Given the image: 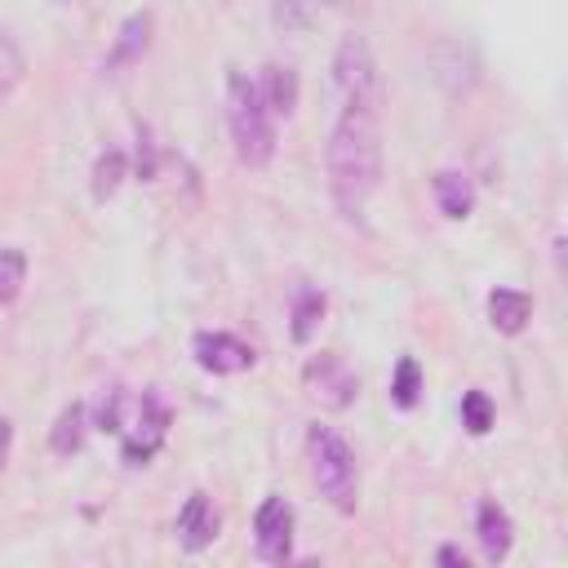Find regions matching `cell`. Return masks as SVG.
Returning a JSON list of instances; mask_svg holds the SVG:
<instances>
[{
	"label": "cell",
	"instance_id": "19",
	"mask_svg": "<svg viewBox=\"0 0 568 568\" xmlns=\"http://www.w3.org/2000/svg\"><path fill=\"white\" fill-rule=\"evenodd\" d=\"M27 284V253L22 248H0V306H9Z\"/></svg>",
	"mask_w": 568,
	"mask_h": 568
},
{
	"label": "cell",
	"instance_id": "9",
	"mask_svg": "<svg viewBox=\"0 0 568 568\" xmlns=\"http://www.w3.org/2000/svg\"><path fill=\"white\" fill-rule=\"evenodd\" d=\"M217 528H222V519H217L209 493L195 488V493L182 501V510H178V541H182L186 550H204V546L217 541Z\"/></svg>",
	"mask_w": 568,
	"mask_h": 568
},
{
	"label": "cell",
	"instance_id": "2",
	"mask_svg": "<svg viewBox=\"0 0 568 568\" xmlns=\"http://www.w3.org/2000/svg\"><path fill=\"white\" fill-rule=\"evenodd\" d=\"M226 124H231V142H235L240 164L266 169L275 155V115L266 111L257 80L244 71L226 75Z\"/></svg>",
	"mask_w": 568,
	"mask_h": 568
},
{
	"label": "cell",
	"instance_id": "13",
	"mask_svg": "<svg viewBox=\"0 0 568 568\" xmlns=\"http://www.w3.org/2000/svg\"><path fill=\"white\" fill-rule=\"evenodd\" d=\"M257 89H262V102H266L271 115H293L297 111V71L293 67H280V62L262 67Z\"/></svg>",
	"mask_w": 568,
	"mask_h": 568
},
{
	"label": "cell",
	"instance_id": "11",
	"mask_svg": "<svg viewBox=\"0 0 568 568\" xmlns=\"http://www.w3.org/2000/svg\"><path fill=\"white\" fill-rule=\"evenodd\" d=\"M475 537H479V550H484V559L488 564H501L506 555H510V541H515V524H510V515L488 497V501H479V510H475Z\"/></svg>",
	"mask_w": 568,
	"mask_h": 568
},
{
	"label": "cell",
	"instance_id": "16",
	"mask_svg": "<svg viewBox=\"0 0 568 568\" xmlns=\"http://www.w3.org/2000/svg\"><path fill=\"white\" fill-rule=\"evenodd\" d=\"M84 430H89V417H84V404H71V408H62V417L53 422V435H49V444H53V453H62V457H71V453H80V444H84Z\"/></svg>",
	"mask_w": 568,
	"mask_h": 568
},
{
	"label": "cell",
	"instance_id": "8",
	"mask_svg": "<svg viewBox=\"0 0 568 568\" xmlns=\"http://www.w3.org/2000/svg\"><path fill=\"white\" fill-rule=\"evenodd\" d=\"M306 386L311 395H320L328 408H346L359 395V377L337 359V355H315L306 364Z\"/></svg>",
	"mask_w": 568,
	"mask_h": 568
},
{
	"label": "cell",
	"instance_id": "1",
	"mask_svg": "<svg viewBox=\"0 0 568 568\" xmlns=\"http://www.w3.org/2000/svg\"><path fill=\"white\" fill-rule=\"evenodd\" d=\"M328 186L337 209L359 222L364 204L382 186V120L377 102H342V115L328 133Z\"/></svg>",
	"mask_w": 568,
	"mask_h": 568
},
{
	"label": "cell",
	"instance_id": "22",
	"mask_svg": "<svg viewBox=\"0 0 568 568\" xmlns=\"http://www.w3.org/2000/svg\"><path fill=\"white\" fill-rule=\"evenodd\" d=\"M9 448H13V422L0 417V470H4V462H9Z\"/></svg>",
	"mask_w": 568,
	"mask_h": 568
},
{
	"label": "cell",
	"instance_id": "3",
	"mask_svg": "<svg viewBox=\"0 0 568 568\" xmlns=\"http://www.w3.org/2000/svg\"><path fill=\"white\" fill-rule=\"evenodd\" d=\"M306 444H311V470H315L320 493H324L342 515H351L355 501H359V466H355L351 444H346L333 426H320V422L311 426Z\"/></svg>",
	"mask_w": 568,
	"mask_h": 568
},
{
	"label": "cell",
	"instance_id": "6",
	"mask_svg": "<svg viewBox=\"0 0 568 568\" xmlns=\"http://www.w3.org/2000/svg\"><path fill=\"white\" fill-rule=\"evenodd\" d=\"M253 532H257V555L266 564H284L293 555V506L271 493L253 515Z\"/></svg>",
	"mask_w": 568,
	"mask_h": 568
},
{
	"label": "cell",
	"instance_id": "12",
	"mask_svg": "<svg viewBox=\"0 0 568 568\" xmlns=\"http://www.w3.org/2000/svg\"><path fill=\"white\" fill-rule=\"evenodd\" d=\"M430 191H435V204H439L444 217H453V222L470 217V209H475V186H470L466 173H457V169H439L435 182H430Z\"/></svg>",
	"mask_w": 568,
	"mask_h": 568
},
{
	"label": "cell",
	"instance_id": "10",
	"mask_svg": "<svg viewBox=\"0 0 568 568\" xmlns=\"http://www.w3.org/2000/svg\"><path fill=\"white\" fill-rule=\"evenodd\" d=\"M146 49H151V13H129L120 36H115V44H111V53L102 58V71L106 75H124L133 62H142Z\"/></svg>",
	"mask_w": 568,
	"mask_h": 568
},
{
	"label": "cell",
	"instance_id": "24",
	"mask_svg": "<svg viewBox=\"0 0 568 568\" xmlns=\"http://www.w3.org/2000/svg\"><path fill=\"white\" fill-rule=\"evenodd\" d=\"M58 4H67V0H58Z\"/></svg>",
	"mask_w": 568,
	"mask_h": 568
},
{
	"label": "cell",
	"instance_id": "7",
	"mask_svg": "<svg viewBox=\"0 0 568 568\" xmlns=\"http://www.w3.org/2000/svg\"><path fill=\"white\" fill-rule=\"evenodd\" d=\"M191 351H195V364H200L204 373H217V377L244 373V368H253V359H257V351H253L248 342H240L235 333H195Z\"/></svg>",
	"mask_w": 568,
	"mask_h": 568
},
{
	"label": "cell",
	"instance_id": "4",
	"mask_svg": "<svg viewBox=\"0 0 568 568\" xmlns=\"http://www.w3.org/2000/svg\"><path fill=\"white\" fill-rule=\"evenodd\" d=\"M164 435H169V408L160 404V395L142 390V395L129 404V417H124V426H120L124 462H129V466H146V462L160 453Z\"/></svg>",
	"mask_w": 568,
	"mask_h": 568
},
{
	"label": "cell",
	"instance_id": "17",
	"mask_svg": "<svg viewBox=\"0 0 568 568\" xmlns=\"http://www.w3.org/2000/svg\"><path fill=\"white\" fill-rule=\"evenodd\" d=\"M124 173H129V160H124V151L106 146V151L98 155V164H93V200H111V195L120 191Z\"/></svg>",
	"mask_w": 568,
	"mask_h": 568
},
{
	"label": "cell",
	"instance_id": "14",
	"mask_svg": "<svg viewBox=\"0 0 568 568\" xmlns=\"http://www.w3.org/2000/svg\"><path fill=\"white\" fill-rule=\"evenodd\" d=\"M488 320L497 333H524V324L532 320V297L519 288H493L488 293Z\"/></svg>",
	"mask_w": 568,
	"mask_h": 568
},
{
	"label": "cell",
	"instance_id": "23",
	"mask_svg": "<svg viewBox=\"0 0 568 568\" xmlns=\"http://www.w3.org/2000/svg\"><path fill=\"white\" fill-rule=\"evenodd\" d=\"M439 564H448V568H466V555L457 550V546H439V555H435Z\"/></svg>",
	"mask_w": 568,
	"mask_h": 568
},
{
	"label": "cell",
	"instance_id": "5",
	"mask_svg": "<svg viewBox=\"0 0 568 568\" xmlns=\"http://www.w3.org/2000/svg\"><path fill=\"white\" fill-rule=\"evenodd\" d=\"M333 84L342 102H377V62L364 36H342L333 53Z\"/></svg>",
	"mask_w": 568,
	"mask_h": 568
},
{
	"label": "cell",
	"instance_id": "18",
	"mask_svg": "<svg viewBox=\"0 0 568 568\" xmlns=\"http://www.w3.org/2000/svg\"><path fill=\"white\" fill-rule=\"evenodd\" d=\"M417 399H422V368H417L413 355H404L395 364V373H390V404L395 408H413Z\"/></svg>",
	"mask_w": 568,
	"mask_h": 568
},
{
	"label": "cell",
	"instance_id": "20",
	"mask_svg": "<svg viewBox=\"0 0 568 568\" xmlns=\"http://www.w3.org/2000/svg\"><path fill=\"white\" fill-rule=\"evenodd\" d=\"M462 426L470 435H488L493 430V399L484 390H466L462 395Z\"/></svg>",
	"mask_w": 568,
	"mask_h": 568
},
{
	"label": "cell",
	"instance_id": "21",
	"mask_svg": "<svg viewBox=\"0 0 568 568\" xmlns=\"http://www.w3.org/2000/svg\"><path fill=\"white\" fill-rule=\"evenodd\" d=\"M22 80V53L13 49L9 36H0V93H9Z\"/></svg>",
	"mask_w": 568,
	"mask_h": 568
},
{
	"label": "cell",
	"instance_id": "15",
	"mask_svg": "<svg viewBox=\"0 0 568 568\" xmlns=\"http://www.w3.org/2000/svg\"><path fill=\"white\" fill-rule=\"evenodd\" d=\"M324 293L320 288H302L297 293V302H293V324H288V333H293V342L297 346H306L315 333H320V324H324Z\"/></svg>",
	"mask_w": 568,
	"mask_h": 568
}]
</instances>
